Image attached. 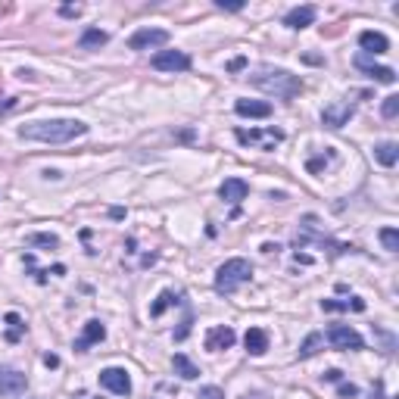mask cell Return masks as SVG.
Returning a JSON list of instances; mask_svg holds the SVG:
<instances>
[{"label":"cell","mask_w":399,"mask_h":399,"mask_svg":"<svg viewBox=\"0 0 399 399\" xmlns=\"http://www.w3.org/2000/svg\"><path fill=\"white\" fill-rule=\"evenodd\" d=\"M81 134H88V125L78 119H41L19 128L22 141H41V144H69Z\"/></svg>","instance_id":"6da1fadb"},{"label":"cell","mask_w":399,"mask_h":399,"mask_svg":"<svg viewBox=\"0 0 399 399\" xmlns=\"http://www.w3.org/2000/svg\"><path fill=\"white\" fill-rule=\"evenodd\" d=\"M250 81L259 91L275 94V97H281V100H293V97L303 91V81H299L297 75H290L287 69H272V66H262L256 75H250Z\"/></svg>","instance_id":"7a4b0ae2"},{"label":"cell","mask_w":399,"mask_h":399,"mask_svg":"<svg viewBox=\"0 0 399 399\" xmlns=\"http://www.w3.org/2000/svg\"><path fill=\"white\" fill-rule=\"evenodd\" d=\"M253 278V266L246 259H228L215 275V290L218 293H234L240 284H246Z\"/></svg>","instance_id":"3957f363"},{"label":"cell","mask_w":399,"mask_h":399,"mask_svg":"<svg viewBox=\"0 0 399 399\" xmlns=\"http://www.w3.org/2000/svg\"><path fill=\"white\" fill-rule=\"evenodd\" d=\"M150 63H153V69H160V72H187L191 69V56H187L184 50H160Z\"/></svg>","instance_id":"277c9868"},{"label":"cell","mask_w":399,"mask_h":399,"mask_svg":"<svg viewBox=\"0 0 399 399\" xmlns=\"http://www.w3.org/2000/svg\"><path fill=\"white\" fill-rule=\"evenodd\" d=\"M328 340L334 350H362L365 340H362V334L359 330H352L350 325H334L328 330Z\"/></svg>","instance_id":"5b68a950"},{"label":"cell","mask_w":399,"mask_h":399,"mask_svg":"<svg viewBox=\"0 0 399 399\" xmlns=\"http://www.w3.org/2000/svg\"><path fill=\"white\" fill-rule=\"evenodd\" d=\"M100 387H107L109 393L128 396L131 393V378H128L125 368H103L100 371Z\"/></svg>","instance_id":"8992f818"},{"label":"cell","mask_w":399,"mask_h":399,"mask_svg":"<svg viewBox=\"0 0 399 399\" xmlns=\"http://www.w3.org/2000/svg\"><path fill=\"white\" fill-rule=\"evenodd\" d=\"M162 44H169V32H165V28H141V32L131 35L128 47L131 50H147V47H162Z\"/></svg>","instance_id":"52a82bcc"},{"label":"cell","mask_w":399,"mask_h":399,"mask_svg":"<svg viewBox=\"0 0 399 399\" xmlns=\"http://www.w3.org/2000/svg\"><path fill=\"white\" fill-rule=\"evenodd\" d=\"M356 66L368 75V78L381 81V85H393V81H396V72L393 69H387V66H374L371 59H368V54H359L356 56Z\"/></svg>","instance_id":"ba28073f"},{"label":"cell","mask_w":399,"mask_h":399,"mask_svg":"<svg viewBox=\"0 0 399 399\" xmlns=\"http://www.w3.org/2000/svg\"><path fill=\"white\" fill-rule=\"evenodd\" d=\"M28 387V378L16 368H4L0 365V393H22V390Z\"/></svg>","instance_id":"9c48e42d"},{"label":"cell","mask_w":399,"mask_h":399,"mask_svg":"<svg viewBox=\"0 0 399 399\" xmlns=\"http://www.w3.org/2000/svg\"><path fill=\"white\" fill-rule=\"evenodd\" d=\"M350 116H352V103H330V107H325V112H321V122L328 128H343L350 122Z\"/></svg>","instance_id":"30bf717a"},{"label":"cell","mask_w":399,"mask_h":399,"mask_svg":"<svg viewBox=\"0 0 399 399\" xmlns=\"http://www.w3.org/2000/svg\"><path fill=\"white\" fill-rule=\"evenodd\" d=\"M246 193H250V184L240 181V178H225V184L218 187V197L225 203H240L246 200Z\"/></svg>","instance_id":"8fae6325"},{"label":"cell","mask_w":399,"mask_h":399,"mask_svg":"<svg viewBox=\"0 0 399 399\" xmlns=\"http://www.w3.org/2000/svg\"><path fill=\"white\" fill-rule=\"evenodd\" d=\"M234 330H231L228 325H218V328H213L206 334V350H213V352H218V350H228V346H234Z\"/></svg>","instance_id":"7c38bea8"},{"label":"cell","mask_w":399,"mask_h":399,"mask_svg":"<svg viewBox=\"0 0 399 399\" xmlns=\"http://www.w3.org/2000/svg\"><path fill=\"white\" fill-rule=\"evenodd\" d=\"M234 109H237V116H246V119H268L272 116V103H266V100H237Z\"/></svg>","instance_id":"4fadbf2b"},{"label":"cell","mask_w":399,"mask_h":399,"mask_svg":"<svg viewBox=\"0 0 399 399\" xmlns=\"http://www.w3.org/2000/svg\"><path fill=\"white\" fill-rule=\"evenodd\" d=\"M359 44H362V50L368 56H371V54H387V50H390V41L381 32H362V35H359Z\"/></svg>","instance_id":"5bb4252c"},{"label":"cell","mask_w":399,"mask_h":399,"mask_svg":"<svg viewBox=\"0 0 399 399\" xmlns=\"http://www.w3.org/2000/svg\"><path fill=\"white\" fill-rule=\"evenodd\" d=\"M312 22H315V6H297V10H290L284 16V25L287 28H306Z\"/></svg>","instance_id":"9a60e30c"},{"label":"cell","mask_w":399,"mask_h":399,"mask_svg":"<svg viewBox=\"0 0 399 399\" xmlns=\"http://www.w3.org/2000/svg\"><path fill=\"white\" fill-rule=\"evenodd\" d=\"M103 337H107V328H103L100 321H88V325H85V334L75 340V350H88L91 343H100Z\"/></svg>","instance_id":"2e32d148"},{"label":"cell","mask_w":399,"mask_h":399,"mask_svg":"<svg viewBox=\"0 0 399 399\" xmlns=\"http://www.w3.org/2000/svg\"><path fill=\"white\" fill-rule=\"evenodd\" d=\"M321 309L325 312H362L365 309V299H359V297H350V299H321Z\"/></svg>","instance_id":"e0dca14e"},{"label":"cell","mask_w":399,"mask_h":399,"mask_svg":"<svg viewBox=\"0 0 399 399\" xmlns=\"http://www.w3.org/2000/svg\"><path fill=\"white\" fill-rule=\"evenodd\" d=\"M244 346L253 352V356H262V352L268 350V334L262 328H250L246 330V337H244Z\"/></svg>","instance_id":"ac0fdd59"},{"label":"cell","mask_w":399,"mask_h":399,"mask_svg":"<svg viewBox=\"0 0 399 399\" xmlns=\"http://www.w3.org/2000/svg\"><path fill=\"white\" fill-rule=\"evenodd\" d=\"M374 156H378V162L381 165H396V160H399V147L393 144V141H383V144H378L374 147Z\"/></svg>","instance_id":"d6986e66"},{"label":"cell","mask_w":399,"mask_h":399,"mask_svg":"<svg viewBox=\"0 0 399 399\" xmlns=\"http://www.w3.org/2000/svg\"><path fill=\"white\" fill-rule=\"evenodd\" d=\"M109 41V35L107 32H100V28H88L85 35H81V50H97V47H103V44Z\"/></svg>","instance_id":"ffe728a7"},{"label":"cell","mask_w":399,"mask_h":399,"mask_svg":"<svg viewBox=\"0 0 399 399\" xmlns=\"http://www.w3.org/2000/svg\"><path fill=\"white\" fill-rule=\"evenodd\" d=\"M172 368H175V374H181L184 381H193V378H197V374H200V368L193 365L187 356H181V352H178V356L172 359Z\"/></svg>","instance_id":"44dd1931"},{"label":"cell","mask_w":399,"mask_h":399,"mask_svg":"<svg viewBox=\"0 0 399 399\" xmlns=\"http://www.w3.org/2000/svg\"><path fill=\"white\" fill-rule=\"evenodd\" d=\"M172 303H178V297H175V293H172V290H162L160 297H156V303L150 306V315H153V318H156V315H162V312H165V309H169Z\"/></svg>","instance_id":"7402d4cb"},{"label":"cell","mask_w":399,"mask_h":399,"mask_svg":"<svg viewBox=\"0 0 399 399\" xmlns=\"http://www.w3.org/2000/svg\"><path fill=\"white\" fill-rule=\"evenodd\" d=\"M325 343V337L321 334H309L306 337V343L299 346V359H309V356H315V352H318V346Z\"/></svg>","instance_id":"603a6c76"},{"label":"cell","mask_w":399,"mask_h":399,"mask_svg":"<svg viewBox=\"0 0 399 399\" xmlns=\"http://www.w3.org/2000/svg\"><path fill=\"white\" fill-rule=\"evenodd\" d=\"M6 325H10V330H6V340H10V343H16V340H19V334H22V330H25V325H22V318H19L16 312H10V315H6Z\"/></svg>","instance_id":"cb8c5ba5"},{"label":"cell","mask_w":399,"mask_h":399,"mask_svg":"<svg viewBox=\"0 0 399 399\" xmlns=\"http://www.w3.org/2000/svg\"><path fill=\"white\" fill-rule=\"evenodd\" d=\"M381 244L387 246L390 253H396V250H399V231H396V228H383V231H381Z\"/></svg>","instance_id":"d4e9b609"},{"label":"cell","mask_w":399,"mask_h":399,"mask_svg":"<svg viewBox=\"0 0 399 399\" xmlns=\"http://www.w3.org/2000/svg\"><path fill=\"white\" fill-rule=\"evenodd\" d=\"M381 112H383V119H393L396 112H399V97H396V94L383 97V103H381Z\"/></svg>","instance_id":"484cf974"},{"label":"cell","mask_w":399,"mask_h":399,"mask_svg":"<svg viewBox=\"0 0 399 399\" xmlns=\"http://www.w3.org/2000/svg\"><path fill=\"white\" fill-rule=\"evenodd\" d=\"M28 244H35V246H56L59 240H56V234H32V237H28Z\"/></svg>","instance_id":"4316f807"},{"label":"cell","mask_w":399,"mask_h":399,"mask_svg":"<svg viewBox=\"0 0 399 399\" xmlns=\"http://www.w3.org/2000/svg\"><path fill=\"white\" fill-rule=\"evenodd\" d=\"M197 399H225V393H222L218 387H200Z\"/></svg>","instance_id":"83f0119b"},{"label":"cell","mask_w":399,"mask_h":399,"mask_svg":"<svg viewBox=\"0 0 399 399\" xmlns=\"http://www.w3.org/2000/svg\"><path fill=\"white\" fill-rule=\"evenodd\" d=\"M218 10H244V0H215Z\"/></svg>","instance_id":"f1b7e54d"},{"label":"cell","mask_w":399,"mask_h":399,"mask_svg":"<svg viewBox=\"0 0 399 399\" xmlns=\"http://www.w3.org/2000/svg\"><path fill=\"white\" fill-rule=\"evenodd\" d=\"M59 13H63V16H81V6H63Z\"/></svg>","instance_id":"f546056e"},{"label":"cell","mask_w":399,"mask_h":399,"mask_svg":"<svg viewBox=\"0 0 399 399\" xmlns=\"http://www.w3.org/2000/svg\"><path fill=\"white\" fill-rule=\"evenodd\" d=\"M340 396H356V387L352 383H340Z\"/></svg>","instance_id":"4dcf8cb0"},{"label":"cell","mask_w":399,"mask_h":399,"mask_svg":"<svg viewBox=\"0 0 399 399\" xmlns=\"http://www.w3.org/2000/svg\"><path fill=\"white\" fill-rule=\"evenodd\" d=\"M44 365H50V368H56V365H59V359H56V356H50V352H47V356H44Z\"/></svg>","instance_id":"1f68e13d"}]
</instances>
